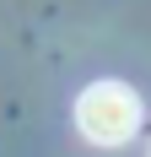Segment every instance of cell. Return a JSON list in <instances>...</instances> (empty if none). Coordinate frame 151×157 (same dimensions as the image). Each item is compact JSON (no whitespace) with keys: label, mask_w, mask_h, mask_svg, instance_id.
<instances>
[{"label":"cell","mask_w":151,"mask_h":157,"mask_svg":"<svg viewBox=\"0 0 151 157\" xmlns=\"http://www.w3.org/2000/svg\"><path fill=\"white\" fill-rule=\"evenodd\" d=\"M76 130L92 146H124L140 130V98L124 81H92L76 98Z\"/></svg>","instance_id":"obj_1"}]
</instances>
